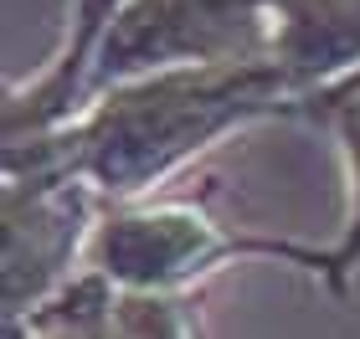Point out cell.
<instances>
[{"instance_id": "1", "label": "cell", "mask_w": 360, "mask_h": 339, "mask_svg": "<svg viewBox=\"0 0 360 339\" xmlns=\"http://www.w3.org/2000/svg\"><path fill=\"white\" fill-rule=\"evenodd\" d=\"M263 119H304V93L268 57L170 67L103 88L52 134L0 144V175H72L103 206H129L155 196L211 144Z\"/></svg>"}, {"instance_id": "2", "label": "cell", "mask_w": 360, "mask_h": 339, "mask_svg": "<svg viewBox=\"0 0 360 339\" xmlns=\"http://www.w3.org/2000/svg\"><path fill=\"white\" fill-rule=\"evenodd\" d=\"M237 262H288L319 278L324 247L242 232V226L211 216L201 201H160V196L103 206L83 247V267L93 278H103L119 298H186L195 283Z\"/></svg>"}, {"instance_id": "3", "label": "cell", "mask_w": 360, "mask_h": 339, "mask_svg": "<svg viewBox=\"0 0 360 339\" xmlns=\"http://www.w3.org/2000/svg\"><path fill=\"white\" fill-rule=\"evenodd\" d=\"M257 57H268V0H119L93 41L77 108L150 72Z\"/></svg>"}, {"instance_id": "4", "label": "cell", "mask_w": 360, "mask_h": 339, "mask_svg": "<svg viewBox=\"0 0 360 339\" xmlns=\"http://www.w3.org/2000/svg\"><path fill=\"white\" fill-rule=\"evenodd\" d=\"M103 201L72 175H0V339H21L41 303L83 267Z\"/></svg>"}, {"instance_id": "5", "label": "cell", "mask_w": 360, "mask_h": 339, "mask_svg": "<svg viewBox=\"0 0 360 339\" xmlns=\"http://www.w3.org/2000/svg\"><path fill=\"white\" fill-rule=\"evenodd\" d=\"M268 62L314 93L360 72V0H268Z\"/></svg>"}, {"instance_id": "6", "label": "cell", "mask_w": 360, "mask_h": 339, "mask_svg": "<svg viewBox=\"0 0 360 339\" xmlns=\"http://www.w3.org/2000/svg\"><path fill=\"white\" fill-rule=\"evenodd\" d=\"M309 119H324L340 139V154H345V175H350V211L345 226H340V241L324 247L319 262V283L330 288L335 298L350 293L355 272H360V93H345V98H314L304 108Z\"/></svg>"}, {"instance_id": "7", "label": "cell", "mask_w": 360, "mask_h": 339, "mask_svg": "<svg viewBox=\"0 0 360 339\" xmlns=\"http://www.w3.org/2000/svg\"><path fill=\"white\" fill-rule=\"evenodd\" d=\"M113 6H119V0H68L62 41H57L52 62L41 67V83H52V93H62V103H77V93H83V72H88L93 41H98V31L108 26Z\"/></svg>"}, {"instance_id": "8", "label": "cell", "mask_w": 360, "mask_h": 339, "mask_svg": "<svg viewBox=\"0 0 360 339\" xmlns=\"http://www.w3.org/2000/svg\"><path fill=\"white\" fill-rule=\"evenodd\" d=\"M129 339H201L186 298H124Z\"/></svg>"}, {"instance_id": "9", "label": "cell", "mask_w": 360, "mask_h": 339, "mask_svg": "<svg viewBox=\"0 0 360 339\" xmlns=\"http://www.w3.org/2000/svg\"><path fill=\"white\" fill-rule=\"evenodd\" d=\"M345 93H360V72L345 77V83H335V88H324V93H314V98H345ZM314 98H309V103H314ZM309 103H304V108H309Z\"/></svg>"}]
</instances>
